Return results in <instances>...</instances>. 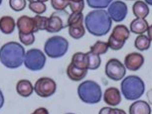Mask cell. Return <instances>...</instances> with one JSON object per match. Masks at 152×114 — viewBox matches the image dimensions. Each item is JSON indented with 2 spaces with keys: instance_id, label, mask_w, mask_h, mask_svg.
I'll use <instances>...</instances> for the list:
<instances>
[{
  "instance_id": "cell-38",
  "label": "cell",
  "mask_w": 152,
  "mask_h": 114,
  "mask_svg": "<svg viewBox=\"0 0 152 114\" xmlns=\"http://www.w3.org/2000/svg\"><path fill=\"white\" fill-rule=\"evenodd\" d=\"M147 34H148V38L150 41H152V25L151 26H148V29H147Z\"/></svg>"
},
{
  "instance_id": "cell-12",
  "label": "cell",
  "mask_w": 152,
  "mask_h": 114,
  "mask_svg": "<svg viewBox=\"0 0 152 114\" xmlns=\"http://www.w3.org/2000/svg\"><path fill=\"white\" fill-rule=\"evenodd\" d=\"M144 64V57L139 53H130L124 58L125 68L132 72L138 70Z\"/></svg>"
},
{
  "instance_id": "cell-34",
  "label": "cell",
  "mask_w": 152,
  "mask_h": 114,
  "mask_svg": "<svg viewBox=\"0 0 152 114\" xmlns=\"http://www.w3.org/2000/svg\"><path fill=\"white\" fill-rule=\"evenodd\" d=\"M32 114H49V111L45 107H39L34 111Z\"/></svg>"
},
{
  "instance_id": "cell-26",
  "label": "cell",
  "mask_w": 152,
  "mask_h": 114,
  "mask_svg": "<svg viewBox=\"0 0 152 114\" xmlns=\"http://www.w3.org/2000/svg\"><path fill=\"white\" fill-rule=\"evenodd\" d=\"M88 6L94 9H104L110 5L113 0H86Z\"/></svg>"
},
{
  "instance_id": "cell-17",
  "label": "cell",
  "mask_w": 152,
  "mask_h": 114,
  "mask_svg": "<svg viewBox=\"0 0 152 114\" xmlns=\"http://www.w3.org/2000/svg\"><path fill=\"white\" fill-rule=\"evenodd\" d=\"M16 22L11 16H2L0 18V31L5 35H10L15 31Z\"/></svg>"
},
{
  "instance_id": "cell-30",
  "label": "cell",
  "mask_w": 152,
  "mask_h": 114,
  "mask_svg": "<svg viewBox=\"0 0 152 114\" xmlns=\"http://www.w3.org/2000/svg\"><path fill=\"white\" fill-rule=\"evenodd\" d=\"M27 0H9V6L12 10L19 12L26 8Z\"/></svg>"
},
{
  "instance_id": "cell-19",
  "label": "cell",
  "mask_w": 152,
  "mask_h": 114,
  "mask_svg": "<svg viewBox=\"0 0 152 114\" xmlns=\"http://www.w3.org/2000/svg\"><path fill=\"white\" fill-rule=\"evenodd\" d=\"M71 64H73L75 67L82 68V70H88V61L87 53L78 52V53L74 54L73 57H72Z\"/></svg>"
},
{
  "instance_id": "cell-1",
  "label": "cell",
  "mask_w": 152,
  "mask_h": 114,
  "mask_svg": "<svg viewBox=\"0 0 152 114\" xmlns=\"http://www.w3.org/2000/svg\"><path fill=\"white\" fill-rule=\"evenodd\" d=\"M85 28L93 36L102 37L110 32L113 26V20L107 11L96 9L88 12L84 19Z\"/></svg>"
},
{
  "instance_id": "cell-7",
  "label": "cell",
  "mask_w": 152,
  "mask_h": 114,
  "mask_svg": "<svg viewBox=\"0 0 152 114\" xmlns=\"http://www.w3.org/2000/svg\"><path fill=\"white\" fill-rule=\"evenodd\" d=\"M129 36L130 32L125 25H117L113 29V32L108 38V48H110L113 51L121 50L125 42L129 38Z\"/></svg>"
},
{
  "instance_id": "cell-5",
  "label": "cell",
  "mask_w": 152,
  "mask_h": 114,
  "mask_svg": "<svg viewBox=\"0 0 152 114\" xmlns=\"http://www.w3.org/2000/svg\"><path fill=\"white\" fill-rule=\"evenodd\" d=\"M69 50L68 40L62 36H53L45 42L44 53L51 59H60L67 54Z\"/></svg>"
},
{
  "instance_id": "cell-3",
  "label": "cell",
  "mask_w": 152,
  "mask_h": 114,
  "mask_svg": "<svg viewBox=\"0 0 152 114\" xmlns=\"http://www.w3.org/2000/svg\"><path fill=\"white\" fill-rule=\"evenodd\" d=\"M121 92L127 100H137L144 93L145 84L141 78L136 76H128L121 81Z\"/></svg>"
},
{
  "instance_id": "cell-33",
  "label": "cell",
  "mask_w": 152,
  "mask_h": 114,
  "mask_svg": "<svg viewBox=\"0 0 152 114\" xmlns=\"http://www.w3.org/2000/svg\"><path fill=\"white\" fill-rule=\"evenodd\" d=\"M69 7L72 10V12L74 13H81L83 12L85 8V2L81 1V2H70L69 3Z\"/></svg>"
},
{
  "instance_id": "cell-32",
  "label": "cell",
  "mask_w": 152,
  "mask_h": 114,
  "mask_svg": "<svg viewBox=\"0 0 152 114\" xmlns=\"http://www.w3.org/2000/svg\"><path fill=\"white\" fill-rule=\"evenodd\" d=\"M19 40L24 46H31L35 42L34 34H19Z\"/></svg>"
},
{
  "instance_id": "cell-2",
  "label": "cell",
  "mask_w": 152,
  "mask_h": 114,
  "mask_svg": "<svg viewBox=\"0 0 152 114\" xmlns=\"http://www.w3.org/2000/svg\"><path fill=\"white\" fill-rule=\"evenodd\" d=\"M24 47L17 42H8L0 48V62L5 68H18L24 64Z\"/></svg>"
},
{
  "instance_id": "cell-20",
  "label": "cell",
  "mask_w": 152,
  "mask_h": 114,
  "mask_svg": "<svg viewBox=\"0 0 152 114\" xmlns=\"http://www.w3.org/2000/svg\"><path fill=\"white\" fill-rule=\"evenodd\" d=\"M148 23L145 19L136 18L130 23V31L137 35H143L145 32H147Z\"/></svg>"
},
{
  "instance_id": "cell-39",
  "label": "cell",
  "mask_w": 152,
  "mask_h": 114,
  "mask_svg": "<svg viewBox=\"0 0 152 114\" xmlns=\"http://www.w3.org/2000/svg\"><path fill=\"white\" fill-rule=\"evenodd\" d=\"M147 98H148L149 103L152 104V89H149L148 90V92H147Z\"/></svg>"
},
{
  "instance_id": "cell-14",
  "label": "cell",
  "mask_w": 152,
  "mask_h": 114,
  "mask_svg": "<svg viewBox=\"0 0 152 114\" xmlns=\"http://www.w3.org/2000/svg\"><path fill=\"white\" fill-rule=\"evenodd\" d=\"M66 27H67V25L64 24L61 16H59L58 14H56V13H53L48 19V25H47L46 31L51 34L59 33L60 31H62Z\"/></svg>"
},
{
  "instance_id": "cell-21",
  "label": "cell",
  "mask_w": 152,
  "mask_h": 114,
  "mask_svg": "<svg viewBox=\"0 0 152 114\" xmlns=\"http://www.w3.org/2000/svg\"><path fill=\"white\" fill-rule=\"evenodd\" d=\"M132 11L136 18L145 19L149 14V7L145 2L136 1L132 6Z\"/></svg>"
},
{
  "instance_id": "cell-9",
  "label": "cell",
  "mask_w": 152,
  "mask_h": 114,
  "mask_svg": "<svg viewBox=\"0 0 152 114\" xmlns=\"http://www.w3.org/2000/svg\"><path fill=\"white\" fill-rule=\"evenodd\" d=\"M126 68L124 65L117 59H110L105 65V75L108 78L118 81L124 78Z\"/></svg>"
},
{
  "instance_id": "cell-10",
  "label": "cell",
  "mask_w": 152,
  "mask_h": 114,
  "mask_svg": "<svg viewBox=\"0 0 152 114\" xmlns=\"http://www.w3.org/2000/svg\"><path fill=\"white\" fill-rule=\"evenodd\" d=\"M107 13L114 22H121L127 16V5L122 1H113L107 7Z\"/></svg>"
},
{
  "instance_id": "cell-15",
  "label": "cell",
  "mask_w": 152,
  "mask_h": 114,
  "mask_svg": "<svg viewBox=\"0 0 152 114\" xmlns=\"http://www.w3.org/2000/svg\"><path fill=\"white\" fill-rule=\"evenodd\" d=\"M16 91L22 97H29L34 92V85L28 79H20L16 84Z\"/></svg>"
},
{
  "instance_id": "cell-31",
  "label": "cell",
  "mask_w": 152,
  "mask_h": 114,
  "mask_svg": "<svg viewBox=\"0 0 152 114\" xmlns=\"http://www.w3.org/2000/svg\"><path fill=\"white\" fill-rule=\"evenodd\" d=\"M70 0H51V5L56 11H64L69 6Z\"/></svg>"
},
{
  "instance_id": "cell-35",
  "label": "cell",
  "mask_w": 152,
  "mask_h": 114,
  "mask_svg": "<svg viewBox=\"0 0 152 114\" xmlns=\"http://www.w3.org/2000/svg\"><path fill=\"white\" fill-rule=\"evenodd\" d=\"M110 114H126L124 110L119 109V108H110Z\"/></svg>"
},
{
  "instance_id": "cell-8",
  "label": "cell",
  "mask_w": 152,
  "mask_h": 114,
  "mask_svg": "<svg viewBox=\"0 0 152 114\" xmlns=\"http://www.w3.org/2000/svg\"><path fill=\"white\" fill-rule=\"evenodd\" d=\"M34 91L36 94L43 98H48L54 95L57 91V84L51 78H40L37 79L34 85Z\"/></svg>"
},
{
  "instance_id": "cell-37",
  "label": "cell",
  "mask_w": 152,
  "mask_h": 114,
  "mask_svg": "<svg viewBox=\"0 0 152 114\" xmlns=\"http://www.w3.org/2000/svg\"><path fill=\"white\" fill-rule=\"evenodd\" d=\"M4 95H3V92H2V90L0 89V109H1L2 107H3L4 105Z\"/></svg>"
},
{
  "instance_id": "cell-43",
  "label": "cell",
  "mask_w": 152,
  "mask_h": 114,
  "mask_svg": "<svg viewBox=\"0 0 152 114\" xmlns=\"http://www.w3.org/2000/svg\"><path fill=\"white\" fill-rule=\"evenodd\" d=\"M27 1H29V3H30V2H32V1H35V0H27Z\"/></svg>"
},
{
  "instance_id": "cell-23",
  "label": "cell",
  "mask_w": 152,
  "mask_h": 114,
  "mask_svg": "<svg viewBox=\"0 0 152 114\" xmlns=\"http://www.w3.org/2000/svg\"><path fill=\"white\" fill-rule=\"evenodd\" d=\"M151 41L145 35H139L134 41V46L137 50L139 51H146L150 48Z\"/></svg>"
},
{
  "instance_id": "cell-44",
  "label": "cell",
  "mask_w": 152,
  "mask_h": 114,
  "mask_svg": "<svg viewBox=\"0 0 152 114\" xmlns=\"http://www.w3.org/2000/svg\"><path fill=\"white\" fill-rule=\"evenodd\" d=\"M1 4H2V0H0V6H1Z\"/></svg>"
},
{
  "instance_id": "cell-42",
  "label": "cell",
  "mask_w": 152,
  "mask_h": 114,
  "mask_svg": "<svg viewBox=\"0 0 152 114\" xmlns=\"http://www.w3.org/2000/svg\"><path fill=\"white\" fill-rule=\"evenodd\" d=\"M37 1H40V2H44V3H45V2H46V1H48V0H37Z\"/></svg>"
},
{
  "instance_id": "cell-27",
  "label": "cell",
  "mask_w": 152,
  "mask_h": 114,
  "mask_svg": "<svg viewBox=\"0 0 152 114\" xmlns=\"http://www.w3.org/2000/svg\"><path fill=\"white\" fill-rule=\"evenodd\" d=\"M88 70H94L99 68L100 64H102V60H100L99 56L96 55V54L88 52Z\"/></svg>"
},
{
  "instance_id": "cell-16",
  "label": "cell",
  "mask_w": 152,
  "mask_h": 114,
  "mask_svg": "<svg viewBox=\"0 0 152 114\" xmlns=\"http://www.w3.org/2000/svg\"><path fill=\"white\" fill-rule=\"evenodd\" d=\"M87 75L88 70H82V68L75 67L73 64H70L67 68V76L73 81H81Z\"/></svg>"
},
{
  "instance_id": "cell-11",
  "label": "cell",
  "mask_w": 152,
  "mask_h": 114,
  "mask_svg": "<svg viewBox=\"0 0 152 114\" xmlns=\"http://www.w3.org/2000/svg\"><path fill=\"white\" fill-rule=\"evenodd\" d=\"M16 27L19 34H35L37 32L34 17L27 15L20 16L16 21Z\"/></svg>"
},
{
  "instance_id": "cell-29",
  "label": "cell",
  "mask_w": 152,
  "mask_h": 114,
  "mask_svg": "<svg viewBox=\"0 0 152 114\" xmlns=\"http://www.w3.org/2000/svg\"><path fill=\"white\" fill-rule=\"evenodd\" d=\"M48 19H49L48 17L41 16V15H36L34 17L37 32H39V31H46L48 25Z\"/></svg>"
},
{
  "instance_id": "cell-13",
  "label": "cell",
  "mask_w": 152,
  "mask_h": 114,
  "mask_svg": "<svg viewBox=\"0 0 152 114\" xmlns=\"http://www.w3.org/2000/svg\"><path fill=\"white\" fill-rule=\"evenodd\" d=\"M104 101L110 106H116L121 102V93L118 88L108 87L104 93Z\"/></svg>"
},
{
  "instance_id": "cell-6",
  "label": "cell",
  "mask_w": 152,
  "mask_h": 114,
  "mask_svg": "<svg viewBox=\"0 0 152 114\" xmlns=\"http://www.w3.org/2000/svg\"><path fill=\"white\" fill-rule=\"evenodd\" d=\"M47 58L45 53L39 49H31L27 51L24 58V65L29 70L39 72L44 68Z\"/></svg>"
},
{
  "instance_id": "cell-40",
  "label": "cell",
  "mask_w": 152,
  "mask_h": 114,
  "mask_svg": "<svg viewBox=\"0 0 152 114\" xmlns=\"http://www.w3.org/2000/svg\"><path fill=\"white\" fill-rule=\"evenodd\" d=\"M144 2L147 5H151V6H152V0H144Z\"/></svg>"
},
{
  "instance_id": "cell-18",
  "label": "cell",
  "mask_w": 152,
  "mask_h": 114,
  "mask_svg": "<svg viewBox=\"0 0 152 114\" xmlns=\"http://www.w3.org/2000/svg\"><path fill=\"white\" fill-rule=\"evenodd\" d=\"M129 114H151V107L144 100H136L130 105Z\"/></svg>"
},
{
  "instance_id": "cell-4",
  "label": "cell",
  "mask_w": 152,
  "mask_h": 114,
  "mask_svg": "<svg viewBox=\"0 0 152 114\" xmlns=\"http://www.w3.org/2000/svg\"><path fill=\"white\" fill-rule=\"evenodd\" d=\"M80 99L88 104H96L102 100V91L99 84L94 81H86L78 86Z\"/></svg>"
},
{
  "instance_id": "cell-46",
  "label": "cell",
  "mask_w": 152,
  "mask_h": 114,
  "mask_svg": "<svg viewBox=\"0 0 152 114\" xmlns=\"http://www.w3.org/2000/svg\"><path fill=\"white\" fill-rule=\"evenodd\" d=\"M129 1H133V0H129Z\"/></svg>"
},
{
  "instance_id": "cell-45",
  "label": "cell",
  "mask_w": 152,
  "mask_h": 114,
  "mask_svg": "<svg viewBox=\"0 0 152 114\" xmlns=\"http://www.w3.org/2000/svg\"><path fill=\"white\" fill-rule=\"evenodd\" d=\"M65 114H75V113H65Z\"/></svg>"
},
{
  "instance_id": "cell-24",
  "label": "cell",
  "mask_w": 152,
  "mask_h": 114,
  "mask_svg": "<svg viewBox=\"0 0 152 114\" xmlns=\"http://www.w3.org/2000/svg\"><path fill=\"white\" fill-rule=\"evenodd\" d=\"M108 49H110V48H108V45L107 42L97 41L91 47L90 52L96 54L97 56H100V55H104V54L107 53Z\"/></svg>"
},
{
  "instance_id": "cell-36",
  "label": "cell",
  "mask_w": 152,
  "mask_h": 114,
  "mask_svg": "<svg viewBox=\"0 0 152 114\" xmlns=\"http://www.w3.org/2000/svg\"><path fill=\"white\" fill-rule=\"evenodd\" d=\"M110 106H107V107H104V108H102V109L99 110V114H110Z\"/></svg>"
},
{
  "instance_id": "cell-25",
  "label": "cell",
  "mask_w": 152,
  "mask_h": 114,
  "mask_svg": "<svg viewBox=\"0 0 152 114\" xmlns=\"http://www.w3.org/2000/svg\"><path fill=\"white\" fill-rule=\"evenodd\" d=\"M84 19H85V16L83 15V12H81V13H74V12H72L70 15L68 16L67 27L75 26V25L84 24Z\"/></svg>"
},
{
  "instance_id": "cell-41",
  "label": "cell",
  "mask_w": 152,
  "mask_h": 114,
  "mask_svg": "<svg viewBox=\"0 0 152 114\" xmlns=\"http://www.w3.org/2000/svg\"><path fill=\"white\" fill-rule=\"evenodd\" d=\"M84 1V0H70V2H81Z\"/></svg>"
},
{
  "instance_id": "cell-28",
  "label": "cell",
  "mask_w": 152,
  "mask_h": 114,
  "mask_svg": "<svg viewBox=\"0 0 152 114\" xmlns=\"http://www.w3.org/2000/svg\"><path fill=\"white\" fill-rule=\"evenodd\" d=\"M29 9L35 13L36 15H42L47 10V6H46L44 2H40L35 0V1H32L29 3Z\"/></svg>"
},
{
  "instance_id": "cell-22",
  "label": "cell",
  "mask_w": 152,
  "mask_h": 114,
  "mask_svg": "<svg viewBox=\"0 0 152 114\" xmlns=\"http://www.w3.org/2000/svg\"><path fill=\"white\" fill-rule=\"evenodd\" d=\"M69 28V35L75 40H79L83 38L86 34V28L84 24L75 25V26H70Z\"/></svg>"
}]
</instances>
